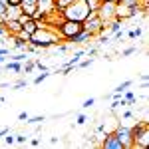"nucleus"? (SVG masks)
Here are the masks:
<instances>
[{
    "instance_id": "40",
    "label": "nucleus",
    "mask_w": 149,
    "mask_h": 149,
    "mask_svg": "<svg viewBox=\"0 0 149 149\" xmlns=\"http://www.w3.org/2000/svg\"><path fill=\"white\" fill-rule=\"evenodd\" d=\"M0 103H4V95H0Z\"/></svg>"
},
{
    "instance_id": "38",
    "label": "nucleus",
    "mask_w": 149,
    "mask_h": 149,
    "mask_svg": "<svg viewBox=\"0 0 149 149\" xmlns=\"http://www.w3.org/2000/svg\"><path fill=\"white\" fill-rule=\"evenodd\" d=\"M6 60H8V58L4 56V54H0V64H4V62H6Z\"/></svg>"
},
{
    "instance_id": "25",
    "label": "nucleus",
    "mask_w": 149,
    "mask_h": 149,
    "mask_svg": "<svg viewBox=\"0 0 149 149\" xmlns=\"http://www.w3.org/2000/svg\"><path fill=\"white\" fill-rule=\"evenodd\" d=\"M135 52H137V48H135V46H131V48H125V50L121 52V56L125 58V56H131V54H135Z\"/></svg>"
},
{
    "instance_id": "19",
    "label": "nucleus",
    "mask_w": 149,
    "mask_h": 149,
    "mask_svg": "<svg viewBox=\"0 0 149 149\" xmlns=\"http://www.w3.org/2000/svg\"><path fill=\"white\" fill-rule=\"evenodd\" d=\"M92 64H93V58H88V60H84V62L80 60L74 68H88V66H92Z\"/></svg>"
},
{
    "instance_id": "10",
    "label": "nucleus",
    "mask_w": 149,
    "mask_h": 149,
    "mask_svg": "<svg viewBox=\"0 0 149 149\" xmlns=\"http://www.w3.org/2000/svg\"><path fill=\"white\" fill-rule=\"evenodd\" d=\"M2 28L6 30V34L16 36L20 30H22V24L18 22V20H4V22H2Z\"/></svg>"
},
{
    "instance_id": "7",
    "label": "nucleus",
    "mask_w": 149,
    "mask_h": 149,
    "mask_svg": "<svg viewBox=\"0 0 149 149\" xmlns=\"http://www.w3.org/2000/svg\"><path fill=\"white\" fill-rule=\"evenodd\" d=\"M113 133L117 135V139L123 143V147H125V149H131V127L119 125V127L113 131Z\"/></svg>"
},
{
    "instance_id": "36",
    "label": "nucleus",
    "mask_w": 149,
    "mask_h": 149,
    "mask_svg": "<svg viewBox=\"0 0 149 149\" xmlns=\"http://www.w3.org/2000/svg\"><path fill=\"white\" fill-rule=\"evenodd\" d=\"M8 131H10V129H8V127H4V129H0V137H4V135H6V133H8Z\"/></svg>"
},
{
    "instance_id": "18",
    "label": "nucleus",
    "mask_w": 149,
    "mask_h": 149,
    "mask_svg": "<svg viewBox=\"0 0 149 149\" xmlns=\"http://www.w3.org/2000/svg\"><path fill=\"white\" fill-rule=\"evenodd\" d=\"M34 68H36L34 62L28 58V60H26V64H22V74H30V72H34Z\"/></svg>"
},
{
    "instance_id": "14",
    "label": "nucleus",
    "mask_w": 149,
    "mask_h": 149,
    "mask_svg": "<svg viewBox=\"0 0 149 149\" xmlns=\"http://www.w3.org/2000/svg\"><path fill=\"white\" fill-rule=\"evenodd\" d=\"M20 14H22V8H20V6L8 4V8H6V18H4V20H18Z\"/></svg>"
},
{
    "instance_id": "13",
    "label": "nucleus",
    "mask_w": 149,
    "mask_h": 149,
    "mask_svg": "<svg viewBox=\"0 0 149 149\" xmlns=\"http://www.w3.org/2000/svg\"><path fill=\"white\" fill-rule=\"evenodd\" d=\"M4 70L6 72H14V74H22V62H14V60H6L4 64Z\"/></svg>"
},
{
    "instance_id": "39",
    "label": "nucleus",
    "mask_w": 149,
    "mask_h": 149,
    "mask_svg": "<svg viewBox=\"0 0 149 149\" xmlns=\"http://www.w3.org/2000/svg\"><path fill=\"white\" fill-rule=\"evenodd\" d=\"M6 34V30H4V28H2V24H0V36H4Z\"/></svg>"
},
{
    "instance_id": "9",
    "label": "nucleus",
    "mask_w": 149,
    "mask_h": 149,
    "mask_svg": "<svg viewBox=\"0 0 149 149\" xmlns=\"http://www.w3.org/2000/svg\"><path fill=\"white\" fill-rule=\"evenodd\" d=\"M93 36L88 32V30H80L78 34H74L72 38H68L66 42H70V44H84V42H90Z\"/></svg>"
},
{
    "instance_id": "23",
    "label": "nucleus",
    "mask_w": 149,
    "mask_h": 149,
    "mask_svg": "<svg viewBox=\"0 0 149 149\" xmlns=\"http://www.w3.org/2000/svg\"><path fill=\"white\" fill-rule=\"evenodd\" d=\"M48 76H50V72H48V70H46L44 74H40V76H36V78H34V84H36V86H38V84H42V81L46 80Z\"/></svg>"
},
{
    "instance_id": "21",
    "label": "nucleus",
    "mask_w": 149,
    "mask_h": 149,
    "mask_svg": "<svg viewBox=\"0 0 149 149\" xmlns=\"http://www.w3.org/2000/svg\"><path fill=\"white\" fill-rule=\"evenodd\" d=\"M86 2H88V6H90V10H97V8H100V4H102V0H86Z\"/></svg>"
},
{
    "instance_id": "31",
    "label": "nucleus",
    "mask_w": 149,
    "mask_h": 149,
    "mask_svg": "<svg viewBox=\"0 0 149 149\" xmlns=\"http://www.w3.org/2000/svg\"><path fill=\"white\" fill-rule=\"evenodd\" d=\"M14 141L16 143H26V135H14Z\"/></svg>"
},
{
    "instance_id": "28",
    "label": "nucleus",
    "mask_w": 149,
    "mask_h": 149,
    "mask_svg": "<svg viewBox=\"0 0 149 149\" xmlns=\"http://www.w3.org/2000/svg\"><path fill=\"white\" fill-rule=\"evenodd\" d=\"M34 66H36L38 70H42V72H46V70H48V66H46V64H42L40 60H34Z\"/></svg>"
},
{
    "instance_id": "1",
    "label": "nucleus",
    "mask_w": 149,
    "mask_h": 149,
    "mask_svg": "<svg viewBox=\"0 0 149 149\" xmlns=\"http://www.w3.org/2000/svg\"><path fill=\"white\" fill-rule=\"evenodd\" d=\"M60 42H62V36H60V32L54 26H42V28H38L34 34H30V40H28V44H34L40 50H48V48L60 44Z\"/></svg>"
},
{
    "instance_id": "24",
    "label": "nucleus",
    "mask_w": 149,
    "mask_h": 149,
    "mask_svg": "<svg viewBox=\"0 0 149 149\" xmlns=\"http://www.w3.org/2000/svg\"><path fill=\"white\" fill-rule=\"evenodd\" d=\"M93 103H95V97H90V100H86V102L81 103V109H90Z\"/></svg>"
},
{
    "instance_id": "6",
    "label": "nucleus",
    "mask_w": 149,
    "mask_h": 149,
    "mask_svg": "<svg viewBox=\"0 0 149 149\" xmlns=\"http://www.w3.org/2000/svg\"><path fill=\"white\" fill-rule=\"evenodd\" d=\"M139 10H141L139 6H125V4L117 2V6H115V18L117 20H129L133 16H137Z\"/></svg>"
},
{
    "instance_id": "12",
    "label": "nucleus",
    "mask_w": 149,
    "mask_h": 149,
    "mask_svg": "<svg viewBox=\"0 0 149 149\" xmlns=\"http://www.w3.org/2000/svg\"><path fill=\"white\" fill-rule=\"evenodd\" d=\"M38 10H42L44 14H50L56 10V2L54 0H38Z\"/></svg>"
},
{
    "instance_id": "16",
    "label": "nucleus",
    "mask_w": 149,
    "mask_h": 149,
    "mask_svg": "<svg viewBox=\"0 0 149 149\" xmlns=\"http://www.w3.org/2000/svg\"><path fill=\"white\" fill-rule=\"evenodd\" d=\"M12 40H14V48L16 50H22V52H26V40H22V38H18V36H12Z\"/></svg>"
},
{
    "instance_id": "11",
    "label": "nucleus",
    "mask_w": 149,
    "mask_h": 149,
    "mask_svg": "<svg viewBox=\"0 0 149 149\" xmlns=\"http://www.w3.org/2000/svg\"><path fill=\"white\" fill-rule=\"evenodd\" d=\"M20 8H22L24 14H28V16L32 18V14L38 10V0H22V2H20Z\"/></svg>"
},
{
    "instance_id": "37",
    "label": "nucleus",
    "mask_w": 149,
    "mask_h": 149,
    "mask_svg": "<svg viewBox=\"0 0 149 149\" xmlns=\"http://www.w3.org/2000/svg\"><path fill=\"white\" fill-rule=\"evenodd\" d=\"M95 52H97V48H90V50H88V52H86V54H90V56H93V54H95Z\"/></svg>"
},
{
    "instance_id": "22",
    "label": "nucleus",
    "mask_w": 149,
    "mask_h": 149,
    "mask_svg": "<svg viewBox=\"0 0 149 149\" xmlns=\"http://www.w3.org/2000/svg\"><path fill=\"white\" fill-rule=\"evenodd\" d=\"M44 119H46L44 115H38V117H28V119H26V123H30V125H32V123H42Z\"/></svg>"
},
{
    "instance_id": "35",
    "label": "nucleus",
    "mask_w": 149,
    "mask_h": 149,
    "mask_svg": "<svg viewBox=\"0 0 149 149\" xmlns=\"http://www.w3.org/2000/svg\"><path fill=\"white\" fill-rule=\"evenodd\" d=\"M20 2L22 0H8V4H12V6H20Z\"/></svg>"
},
{
    "instance_id": "26",
    "label": "nucleus",
    "mask_w": 149,
    "mask_h": 149,
    "mask_svg": "<svg viewBox=\"0 0 149 149\" xmlns=\"http://www.w3.org/2000/svg\"><path fill=\"white\" fill-rule=\"evenodd\" d=\"M26 86H28V80H20V81H16V84H12L14 90H20V88H26Z\"/></svg>"
},
{
    "instance_id": "4",
    "label": "nucleus",
    "mask_w": 149,
    "mask_h": 149,
    "mask_svg": "<svg viewBox=\"0 0 149 149\" xmlns=\"http://www.w3.org/2000/svg\"><path fill=\"white\" fill-rule=\"evenodd\" d=\"M81 26H84V30H88L93 38H95V36H100L103 30H105V24L102 22V18H100L95 12H90V16L81 22Z\"/></svg>"
},
{
    "instance_id": "2",
    "label": "nucleus",
    "mask_w": 149,
    "mask_h": 149,
    "mask_svg": "<svg viewBox=\"0 0 149 149\" xmlns=\"http://www.w3.org/2000/svg\"><path fill=\"white\" fill-rule=\"evenodd\" d=\"M90 6H88V2L86 0H74V2H70L68 6H64L62 8V16L66 18V20H76V22H84L88 16H90Z\"/></svg>"
},
{
    "instance_id": "29",
    "label": "nucleus",
    "mask_w": 149,
    "mask_h": 149,
    "mask_svg": "<svg viewBox=\"0 0 149 149\" xmlns=\"http://www.w3.org/2000/svg\"><path fill=\"white\" fill-rule=\"evenodd\" d=\"M4 143H6V145H12V143H14V135H10V131L4 135Z\"/></svg>"
},
{
    "instance_id": "17",
    "label": "nucleus",
    "mask_w": 149,
    "mask_h": 149,
    "mask_svg": "<svg viewBox=\"0 0 149 149\" xmlns=\"http://www.w3.org/2000/svg\"><path fill=\"white\" fill-rule=\"evenodd\" d=\"M131 84H133V80H125V81H121V84H119V86L115 88L113 92H115V93H123L127 88H131Z\"/></svg>"
},
{
    "instance_id": "32",
    "label": "nucleus",
    "mask_w": 149,
    "mask_h": 149,
    "mask_svg": "<svg viewBox=\"0 0 149 149\" xmlns=\"http://www.w3.org/2000/svg\"><path fill=\"white\" fill-rule=\"evenodd\" d=\"M131 117H133V111H131V109L123 111V119H131Z\"/></svg>"
},
{
    "instance_id": "34",
    "label": "nucleus",
    "mask_w": 149,
    "mask_h": 149,
    "mask_svg": "<svg viewBox=\"0 0 149 149\" xmlns=\"http://www.w3.org/2000/svg\"><path fill=\"white\" fill-rule=\"evenodd\" d=\"M0 54H4V56H8V54H10V48H0Z\"/></svg>"
},
{
    "instance_id": "8",
    "label": "nucleus",
    "mask_w": 149,
    "mask_h": 149,
    "mask_svg": "<svg viewBox=\"0 0 149 149\" xmlns=\"http://www.w3.org/2000/svg\"><path fill=\"white\" fill-rule=\"evenodd\" d=\"M102 145L105 149H125V147H123V143L117 139V135H115V133H105Z\"/></svg>"
},
{
    "instance_id": "5",
    "label": "nucleus",
    "mask_w": 149,
    "mask_h": 149,
    "mask_svg": "<svg viewBox=\"0 0 149 149\" xmlns=\"http://www.w3.org/2000/svg\"><path fill=\"white\" fill-rule=\"evenodd\" d=\"M115 6H117V2H109V0H102V4H100V8L95 10V14L102 18L103 24L111 22L115 18Z\"/></svg>"
},
{
    "instance_id": "20",
    "label": "nucleus",
    "mask_w": 149,
    "mask_h": 149,
    "mask_svg": "<svg viewBox=\"0 0 149 149\" xmlns=\"http://www.w3.org/2000/svg\"><path fill=\"white\" fill-rule=\"evenodd\" d=\"M141 32H143L141 28H133V30H129V32H127V36H129L131 40H135V38H139V36H141Z\"/></svg>"
},
{
    "instance_id": "41",
    "label": "nucleus",
    "mask_w": 149,
    "mask_h": 149,
    "mask_svg": "<svg viewBox=\"0 0 149 149\" xmlns=\"http://www.w3.org/2000/svg\"><path fill=\"white\" fill-rule=\"evenodd\" d=\"M109 2H119V0H109Z\"/></svg>"
},
{
    "instance_id": "33",
    "label": "nucleus",
    "mask_w": 149,
    "mask_h": 149,
    "mask_svg": "<svg viewBox=\"0 0 149 149\" xmlns=\"http://www.w3.org/2000/svg\"><path fill=\"white\" fill-rule=\"evenodd\" d=\"M18 119H20V121H26V119H28V113H26V111H22V113L18 115Z\"/></svg>"
},
{
    "instance_id": "3",
    "label": "nucleus",
    "mask_w": 149,
    "mask_h": 149,
    "mask_svg": "<svg viewBox=\"0 0 149 149\" xmlns=\"http://www.w3.org/2000/svg\"><path fill=\"white\" fill-rule=\"evenodd\" d=\"M131 147L147 149L149 147V123L147 119L131 127Z\"/></svg>"
},
{
    "instance_id": "27",
    "label": "nucleus",
    "mask_w": 149,
    "mask_h": 149,
    "mask_svg": "<svg viewBox=\"0 0 149 149\" xmlns=\"http://www.w3.org/2000/svg\"><path fill=\"white\" fill-rule=\"evenodd\" d=\"M56 2V8H64V6H68L70 2H74V0H54Z\"/></svg>"
},
{
    "instance_id": "15",
    "label": "nucleus",
    "mask_w": 149,
    "mask_h": 149,
    "mask_svg": "<svg viewBox=\"0 0 149 149\" xmlns=\"http://www.w3.org/2000/svg\"><path fill=\"white\" fill-rule=\"evenodd\" d=\"M22 30H24V32H28V34H34L36 30H38V22H36L34 18H28V20L22 24Z\"/></svg>"
},
{
    "instance_id": "30",
    "label": "nucleus",
    "mask_w": 149,
    "mask_h": 149,
    "mask_svg": "<svg viewBox=\"0 0 149 149\" xmlns=\"http://www.w3.org/2000/svg\"><path fill=\"white\" fill-rule=\"evenodd\" d=\"M86 121H88V117H86L84 113H80V115H78V119H76V123H78V125H84Z\"/></svg>"
}]
</instances>
